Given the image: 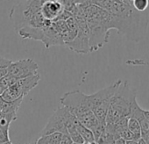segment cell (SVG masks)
Segmentation results:
<instances>
[{"instance_id":"obj_28","label":"cell","mask_w":149,"mask_h":144,"mask_svg":"<svg viewBox=\"0 0 149 144\" xmlns=\"http://www.w3.org/2000/svg\"><path fill=\"white\" fill-rule=\"evenodd\" d=\"M3 93V92H2V90H1V88H0V95H1Z\"/></svg>"},{"instance_id":"obj_14","label":"cell","mask_w":149,"mask_h":144,"mask_svg":"<svg viewBox=\"0 0 149 144\" xmlns=\"http://www.w3.org/2000/svg\"><path fill=\"white\" fill-rule=\"evenodd\" d=\"M127 127L129 129V131L133 134L134 139L136 141L139 140L141 138V130H140V127L139 122L132 118H129L128 119V124H127Z\"/></svg>"},{"instance_id":"obj_11","label":"cell","mask_w":149,"mask_h":144,"mask_svg":"<svg viewBox=\"0 0 149 144\" xmlns=\"http://www.w3.org/2000/svg\"><path fill=\"white\" fill-rule=\"evenodd\" d=\"M129 118L135 119L139 122L141 130V136L146 134L147 132H149V118L146 116L145 110L139 106L137 101L134 102L132 107V111Z\"/></svg>"},{"instance_id":"obj_8","label":"cell","mask_w":149,"mask_h":144,"mask_svg":"<svg viewBox=\"0 0 149 144\" xmlns=\"http://www.w3.org/2000/svg\"><path fill=\"white\" fill-rule=\"evenodd\" d=\"M38 69V63L33 59H22L11 63L7 75L16 79H22L37 74Z\"/></svg>"},{"instance_id":"obj_29","label":"cell","mask_w":149,"mask_h":144,"mask_svg":"<svg viewBox=\"0 0 149 144\" xmlns=\"http://www.w3.org/2000/svg\"><path fill=\"white\" fill-rule=\"evenodd\" d=\"M29 144H36V141H35V142H31V143H29Z\"/></svg>"},{"instance_id":"obj_10","label":"cell","mask_w":149,"mask_h":144,"mask_svg":"<svg viewBox=\"0 0 149 144\" xmlns=\"http://www.w3.org/2000/svg\"><path fill=\"white\" fill-rule=\"evenodd\" d=\"M40 80V77L37 73L35 75L30 76V77L26 78L18 79L12 86L17 91V92L19 94L20 97L24 98L33 88H35L38 85Z\"/></svg>"},{"instance_id":"obj_23","label":"cell","mask_w":149,"mask_h":144,"mask_svg":"<svg viewBox=\"0 0 149 144\" xmlns=\"http://www.w3.org/2000/svg\"><path fill=\"white\" fill-rule=\"evenodd\" d=\"M138 144H146V143L144 141V140L142 138H140L139 140H138Z\"/></svg>"},{"instance_id":"obj_31","label":"cell","mask_w":149,"mask_h":144,"mask_svg":"<svg viewBox=\"0 0 149 144\" xmlns=\"http://www.w3.org/2000/svg\"><path fill=\"white\" fill-rule=\"evenodd\" d=\"M72 144H77V143H74V142H73V143H72Z\"/></svg>"},{"instance_id":"obj_3","label":"cell","mask_w":149,"mask_h":144,"mask_svg":"<svg viewBox=\"0 0 149 144\" xmlns=\"http://www.w3.org/2000/svg\"><path fill=\"white\" fill-rule=\"evenodd\" d=\"M18 33L22 39L41 41L46 48L52 46H65L62 36L55 29L53 22L42 27H23L18 30Z\"/></svg>"},{"instance_id":"obj_25","label":"cell","mask_w":149,"mask_h":144,"mask_svg":"<svg viewBox=\"0 0 149 144\" xmlns=\"http://www.w3.org/2000/svg\"><path fill=\"white\" fill-rule=\"evenodd\" d=\"M2 144H13V143H12V141H6V142H3Z\"/></svg>"},{"instance_id":"obj_26","label":"cell","mask_w":149,"mask_h":144,"mask_svg":"<svg viewBox=\"0 0 149 144\" xmlns=\"http://www.w3.org/2000/svg\"><path fill=\"white\" fill-rule=\"evenodd\" d=\"M113 2H123V0H111Z\"/></svg>"},{"instance_id":"obj_24","label":"cell","mask_w":149,"mask_h":144,"mask_svg":"<svg viewBox=\"0 0 149 144\" xmlns=\"http://www.w3.org/2000/svg\"><path fill=\"white\" fill-rule=\"evenodd\" d=\"M145 113H146V116L149 118V110H145Z\"/></svg>"},{"instance_id":"obj_7","label":"cell","mask_w":149,"mask_h":144,"mask_svg":"<svg viewBox=\"0 0 149 144\" xmlns=\"http://www.w3.org/2000/svg\"><path fill=\"white\" fill-rule=\"evenodd\" d=\"M78 22V32L74 39L69 43L66 44L70 50L76 52L77 54H88L90 51V33L89 27L85 19H77Z\"/></svg>"},{"instance_id":"obj_1","label":"cell","mask_w":149,"mask_h":144,"mask_svg":"<svg viewBox=\"0 0 149 144\" xmlns=\"http://www.w3.org/2000/svg\"><path fill=\"white\" fill-rule=\"evenodd\" d=\"M108 12L111 13V30H117L118 34L133 42H139L146 37L149 24L147 11L139 13L132 7V2L123 0V2L112 1Z\"/></svg>"},{"instance_id":"obj_2","label":"cell","mask_w":149,"mask_h":144,"mask_svg":"<svg viewBox=\"0 0 149 144\" xmlns=\"http://www.w3.org/2000/svg\"><path fill=\"white\" fill-rule=\"evenodd\" d=\"M135 101H137L136 92L131 88L127 81H122L111 99L105 124L114 123L122 118H129Z\"/></svg>"},{"instance_id":"obj_30","label":"cell","mask_w":149,"mask_h":144,"mask_svg":"<svg viewBox=\"0 0 149 144\" xmlns=\"http://www.w3.org/2000/svg\"><path fill=\"white\" fill-rule=\"evenodd\" d=\"M128 1H130V2H132V1H133V0H128Z\"/></svg>"},{"instance_id":"obj_19","label":"cell","mask_w":149,"mask_h":144,"mask_svg":"<svg viewBox=\"0 0 149 144\" xmlns=\"http://www.w3.org/2000/svg\"><path fill=\"white\" fill-rule=\"evenodd\" d=\"M7 74H8V68L0 69V79L3 78L4 77H6Z\"/></svg>"},{"instance_id":"obj_20","label":"cell","mask_w":149,"mask_h":144,"mask_svg":"<svg viewBox=\"0 0 149 144\" xmlns=\"http://www.w3.org/2000/svg\"><path fill=\"white\" fill-rule=\"evenodd\" d=\"M141 138L144 140V141H145L146 144H149V132H147L146 134H145L144 135H142Z\"/></svg>"},{"instance_id":"obj_5","label":"cell","mask_w":149,"mask_h":144,"mask_svg":"<svg viewBox=\"0 0 149 144\" xmlns=\"http://www.w3.org/2000/svg\"><path fill=\"white\" fill-rule=\"evenodd\" d=\"M60 101L62 106L66 107L77 119V120L87 113L92 112L90 107L89 95L84 94L78 90L64 93L60 99Z\"/></svg>"},{"instance_id":"obj_6","label":"cell","mask_w":149,"mask_h":144,"mask_svg":"<svg viewBox=\"0 0 149 144\" xmlns=\"http://www.w3.org/2000/svg\"><path fill=\"white\" fill-rule=\"evenodd\" d=\"M77 121V119L66 107H59L49 118L47 125L42 130V135H47L53 133L68 134V128L70 126L74 125Z\"/></svg>"},{"instance_id":"obj_4","label":"cell","mask_w":149,"mask_h":144,"mask_svg":"<svg viewBox=\"0 0 149 144\" xmlns=\"http://www.w3.org/2000/svg\"><path fill=\"white\" fill-rule=\"evenodd\" d=\"M121 83L122 80L118 79L110 86H107L93 94L89 95L91 110L100 122L105 124V120L111 99Z\"/></svg>"},{"instance_id":"obj_16","label":"cell","mask_w":149,"mask_h":144,"mask_svg":"<svg viewBox=\"0 0 149 144\" xmlns=\"http://www.w3.org/2000/svg\"><path fill=\"white\" fill-rule=\"evenodd\" d=\"M18 79L9 76V75H6V77H4L3 78L0 79V88H1L2 92L6 91L7 88H9L10 86H12Z\"/></svg>"},{"instance_id":"obj_15","label":"cell","mask_w":149,"mask_h":144,"mask_svg":"<svg viewBox=\"0 0 149 144\" xmlns=\"http://www.w3.org/2000/svg\"><path fill=\"white\" fill-rule=\"evenodd\" d=\"M132 5L136 11L139 13H144L147 11L149 6V0H133L132 2Z\"/></svg>"},{"instance_id":"obj_18","label":"cell","mask_w":149,"mask_h":144,"mask_svg":"<svg viewBox=\"0 0 149 144\" xmlns=\"http://www.w3.org/2000/svg\"><path fill=\"white\" fill-rule=\"evenodd\" d=\"M12 62H13V61H11V60H9L7 58L0 56V69L8 68L11 65Z\"/></svg>"},{"instance_id":"obj_9","label":"cell","mask_w":149,"mask_h":144,"mask_svg":"<svg viewBox=\"0 0 149 144\" xmlns=\"http://www.w3.org/2000/svg\"><path fill=\"white\" fill-rule=\"evenodd\" d=\"M64 11L62 5L55 0H45L40 8V13L44 20L51 22L59 20Z\"/></svg>"},{"instance_id":"obj_22","label":"cell","mask_w":149,"mask_h":144,"mask_svg":"<svg viewBox=\"0 0 149 144\" xmlns=\"http://www.w3.org/2000/svg\"><path fill=\"white\" fill-rule=\"evenodd\" d=\"M125 144H138V141H135V140L127 141H125Z\"/></svg>"},{"instance_id":"obj_13","label":"cell","mask_w":149,"mask_h":144,"mask_svg":"<svg viewBox=\"0 0 149 144\" xmlns=\"http://www.w3.org/2000/svg\"><path fill=\"white\" fill-rule=\"evenodd\" d=\"M76 127H77L78 133L84 139V142H89V143L95 142V138H94V135H93V133L91 132V130H90L89 128H87L86 127L82 125L79 121Z\"/></svg>"},{"instance_id":"obj_21","label":"cell","mask_w":149,"mask_h":144,"mask_svg":"<svg viewBox=\"0 0 149 144\" xmlns=\"http://www.w3.org/2000/svg\"><path fill=\"white\" fill-rule=\"evenodd\" d=\"M114 144H125V141L122 138H118V139L115 140Z\"/></svg>"},{"instance_id":"obj_17","label":"cell","mask_w":149,"mask_h":144,"mask_svg":"<svg viewBox=\"0 0 149 144\" xmlns=\"http://www.w3.org/2000/svg\"><path fill=\"white\" fill-rule=\"evenodd\" d=\"M9 141V129L0 127V142H6Z\"/></svg>"},{"instance_id":"obj_32","label":"cell","mask_w":149,"mask_h":144,"mask_svg":"<svg viewBox=\"0 0 149 144\" xmlns=\"http://www.w3.org/2000/svg\"><path fill=\"white\" fill-rule=\"evenodd\" d=\"M2 143H3V142H0V144H2Z\"/></svg>"},{"instance_id":"obj_27","label":"cell","mask_w":149,"mask_h":144,"mask_svg":"<svg viewBox=\"0 0 149 144\" xmlns=\"http://www.w3.org/2000/svg\"><path fill=\"white\" fill-rule=\"evenodd\" d=\"M84 144H97L96 142H91V143H89V142H84Z\"/></svg>"},{"instance_id":"obj_12","label":"cell","mask_w":149,"mask_h":144,"mask_svg":"<svg viewBox=\"0 0 149 144\" xmlns=\"http://www.w3.org/2000/svg\"><path fill=\"white\" fill-rule=\"evenodd\" d=\"M62 138V134L61 133H53L47 135H41L38 139L36 144H60Z\"/></svg>"}]
</instances>
